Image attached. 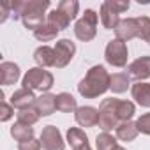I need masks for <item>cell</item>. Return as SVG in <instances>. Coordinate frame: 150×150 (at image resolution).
<instances>
[{"mask_svg": "<svg viewBox=\"0 0 150 150\" xmlns=\"http://www.w3.org/2000/svg\"><path fill=\"white\" fill-rule=\"evenodd\" d=\"M117 150H125V148H122V146H117Z\"/></svg>", "mask_w": 150, "mask_h": 150, "instance_id": "33", "label": "cell"}, {"mask_svg": "<svg viewBox=\"0 0 150 150\" xmlns=\"http://www.w3.org/2000/svg\"><path fill=\"white\" fill-rule=\"evenodd\" d=\"M18 118H20V124H25V125H32L37 122L39 118V113L34 111V110H21L18 113Z\"/></svg>", "mask_w": 150, "mask_h": 150, "instance_id": "27", "label": "cell"}, {"mask_svg": "<svg viewBox=\"0 0 150 150\" xmlns=\"http://www.w3.org/2000/svg\"><path fill=\"white\" fill-rule=\"evenodd\" d=\"M78 2H69V0H65V2H60L58 4V7L57 9H60L62 13H65L71 20L74 18V16H76V13H78Z\"/></svg>", "mask_w": 150, "mask_h": 150, "instance_id": "29", "label": "cell"}, {"mask_svg": "<svg viewBox=\"0 0 150 150\" xmlns=\"http://www.w3.org/2000/svg\"><path fill=\"white\" fill-rule=\"evenodd\" d=\"M138 35L150 44V20L148 18H139L138 20Z\"/></svg>", "mask_w": 150, "mask_h": 150, "instance_id": "28", "label": "cell"}, {"mask_svg": "<svg viewBox=\"0 0 150 150\" xmlns=\"http://www.w3.org/2000/svg\"><path fill=\"white\" fill-rule=\"evenodd\" d=\"M117 37L120 41H127V39H132L138 35V20H122L117 28Z\"/></svg>", "mask_w": 150, "mask_h": 150, "instance_id": "11", "label": "cell"}, {"mask_svg": "<svg viewBox=\"0 0 150 150\" xmlns=\"http://www.w3.org/2000/svg\"><path fill=\"white\" fill-rule=\"evenodd\" d=\"M96 27H97V14L92 11V9H87L85 11V16L76 23V37L81 39V41H90L94 39L96 35Z\"/></svg>", "mask_w": 150, "mask_h": 150, "instance_id": "4", "label": "cell"}, {"mask_svg": "<svg viewBox=\"0 0 150 150\" xmlns=\"http://www.w3.org/2000/svg\"><path fill=\"white\" fill-rule=\"evenodd\" d=\"M20 150H41V143L39 141H25V143H20Z\"/></svg>", "mask_w": 150, "mask_h": 150, "instance_id": "31", "label": "cell"}, {"mask_svg": "<svg viewBox=\"0 0 150 150\" xmlns=\"http://www.w3.org/2000/svg\"><path fill=\"white\" fill-rule=\"evenodd\" d=\"M138 134V127L136 124H131V122H124L117 127V136L122 139V141H132Z\"/></svg>", "mask_w": 150, "mask_h": 150, "instance_id": "20", "label": "cell"}, {"mask_svg": "<svg viewBox=\"0 0 150 150\" xmlns=\"http://www.w3.org/2000/svg\"><path fill=\"white\" fill-rule=\"evenodd\" d=\"M41 145L46 150H64V141L57 127L48 125L41 134Z\"/></svg>", "mask_w": 150, "mask_h": 150, "instance_id": "8", "label": "cell"}, {"mask_svg": "<svg viewBox=\"0 0 150 150\" xmlns=\"http://www.w3.org/2000/svg\"><path fill=\"white\" fill-rule=\"evenodd\" d=\"M11 134L20 141V143H25V141H30L32 136H34V131L30 125H25V124H18L11 129Z\"/></svg>", "mask_w": 150, "mask_h": 150, "instance_id": "22", "label": "cell"}, {"mask_svg": "<svg viewBox=\"0 0 150 150\" xmlns=\"http://www.w3.org/2000/svg\"><path fill=\"white\" fill-rule=\"evenodd\" d=\"M55 60H57L55 58V50H51L48 46H42V48H39L35 51V62L39 65H44V67L55 65Z\"/></svg>", "mask_w": 150, "mask_h": 150, "instance_id": "19", "label": "cell"}, {"mask_svg": "<svg viewBox=\"0 0 150 150\" xmlns=\"http://www.w3.org/2000/svg\"><path fill=\"white\" fill-rule=\"evenodd\" d=\"M127 87H129V76H127V74L118 72V74H113V76H111V80H110V88H111L113 92L122 94V92L127 90Z\"/></svg>", "mask_w": 150, "mask_h": 150, "instance_id": "21", "label": "cell"}, {"mask_svg": "<svg viewBox=\"0 0 150 150\" xmlns=\"http://www.w3.org/2000/svg\"><path fill=\"white\" fill-rule=\"evenodd\" d=\"M76 122L81 127H92L99 124V111L92 106H81L76 110Z\"/></svg>", "mask_w": 150, "mask_h": 150, "instance_id": "9", "label": "cell"}, {"mask_svg": "<svg viewBox=\"0 0 150 150\" xmlns=\"http://www.w3.org/2000/svg\"><path fill=\"white\" fill-rule=\"evenodd\" d=\"M53 85V76L48 71L42 69H30L27 76L23 78V87L25 88H37V90H50Z\"/></svg>", "mask_w": 150, "mask_h": 150, "instance_id": "3", "label": "cell"}, {"mask_svg": "<svg viewBox=\"0 0 150 150\" xmlns=\"http://www.w3.org/2000/svg\"><path fill=\"white\" fill-rule=\"evenodd\" d=\"M129 76L134 80H145L150 76V57H141L129 65Z\"/></svg>", "mask_w": 150, "mask_h": 150, "instance_id": "10", "label": "cell"}, {"mask_svg": "<svg viewBox=\"0 0 150 150\" xmlns=\"http://www.w3.org/2000/svg\"><path fill=\"white\" fill-rule=\"evenodd\" d=\"M117 115L120 120L129 122V118L134 115V104L129 101H118L117 103Z\"/></svg>", "mask_w": 150, "mask_h": 150, "instance_id": "24", "label": "cell"}, {"mask_svg": "<svg viewBox=\"0 0 150 150\" xmlns=\"http://www.w3.org/2000/svg\"><path fill=\"white\" fill-rule=\"evenodd\" d=\"M101 20H103V25L106 28H117V25L120 23L118 21V13L111 7L110 2L103 4V7H101Z\"/></svg>", "mask_w": 150, "mask_h": 150, "instance_id": "14", "label": "cell"}, {"mask_svg": "<svg viewBox=\"0 0 150 150\" xmlns=\"http://www.w3.org/2000/svg\"><path fill=\"white\" fill-rule=\"evenodd\" d=\"M32 103H35V97L28 88H21V90L14 92L13 99H11V104L14 108H20V110H27V106H30Z\"/></svg>", "mask_w": 150, "mask_h": 150, "instance_id": "13", "label": "cell"}, {"mask_svg": "<svg viewBox=\"0 0 150 150\" xmlns=\"http://www.w3.org/2000/svg\"><path fill=\"white\" fill-rule=\"evenodd\" d=\"M74 51H76V48H74V44L67 39H60L55 46V65L57 67H64L71 62Z\"/></svg>", "mask_w": 150, "mask_h": 150, "instance_id": "7", "label": "cell"}, {"mask_svg": "<svg viewBox=\"0 0 150 150\" xmlns=\"http://www.w3.org/2000/svg\"><path fill=\"white\" fill-rule=\"evenodd\" d=\"M110 76H108V72L103 65H96L88 71L87 74V78L78 85V90L81 96L85 97H97L101 94H104L110 87Z\"/></svg>", "mask_w": 150, "mask_h": 150, "instance_id": "1", "label": "cell"}, {"mask_svg": "<svg viewBox=\"0 0 150 150\" xmlns=\"http://www.w3.org/2000/svg\"><path fill=\"white\" fill-rule=\"evenodd\" d=\"M106 62L115 67H124L127 62V48L120 39L110 41L106 48Z\"/></svg>", "mask_w": 150, "mask_h": 150, "instance_id": "6", "label": "cell"}, {"mask_svg": "<svg viewBox=\"0 0 150 150\" xmlns=\"http://www.w3.org/2000/svg\"><path fill=\"white\" fill-rule=\"evenodd\" d=\"M35 108H37V113L39 115H51L55 110H57V97L55 96H50V94H46V96H42V97H39V99H35Z\"/></svg>", "mask_w": 150, "mask_h": 150, "instance_id": "15", "label": "cell"}, {"mask_svg": "<svg viewBox=\"0 0 150 150\" xmlns=\"http://www.w3.org/2000/svg\"><path fill=\"white\" fill-rule=\"evenodd\" d=\"M117 103H118V99H106L101 104V110H99V127L101 129L110 131V129L117 127V120H118Z\"/></svg>", "mask_w": 150, "mask_h": 150, "instance_id": "5", "label": "cell"}, {"mask_svg": "<svg viewBox=\"0 0 150 150\" xmlns=\"http://www.w3.org/2000/svg\"><path fill=\"white\" fill-rule=\"evenodd\" d=\"M57 28L55 27H51V25H41L34 34H35V37L39 39V41H50V39H53L55 35H57Z\"/></svg>", "mask_w": 150, "mask_h": 150, "instance_id": "26", "label": "cell"}, {"mask_svg": "<svg viewBox=\"0 0 150 150\" xmlns=\"http://www.w3.org/2000/svg\"><path fill=\"white\" fill-rule=\"evenodd\" d=\"M136 127L138 131H141L143 134H150V113H145L138 118L136 122Z\"/></svg>", "mask_w": 150, "mask_h": 150, "instance_id": "30", "label": "cell"}, {"mask_svg": "<svg viewBox=\"0 0 150 150\" xmlns=\"http://www.w3.org/2000/svg\"><path fill=\"white\" fill-rule=\"evenodd\" d=\"M96 145H97V150H117V143H115L113 136L108 132L99 134L96 139Z\"/></svg>", "mask_w": 150, "mask_h": 150, "instance_id": "25", "label": "cell"}, {"mask_svg": "<svg viewBox=\"0 0 150 150\" xmlns=\"http://www.w3.org/2000/svg\"><path fill=\"white\" fill-rule=\"evenodd\" d=\"M9 117H11V110H9V106L4 103V104H2V120H7Z\"/></svg>", "mask_w": 150, "mask_h": 150, "instance_id": "32", "label": "cell"}, {"mask_svg": "<svg viewBox=\"0 0 150 150\" xmlns=\"http://www.w3.org/2000/svg\"><path fill=\"white\" fill-rule=\"evenodd\" d=\"M132 97L145 108H150V83H136L132 87Z\"/></svg>", "mask_w": 150, "mask_h": 150, "instance_id": "16", "label": "cell"}, {"mask_svg": "<svg viewBox=\"0 0 150 150\" xmlns=\"http://www.w3.org/2000/svg\"><path fill=\"white\" fill-rule=\"evenodd\" d=\"M20 76V69L18 65L11 64V62H4L2 67H0V78H2V83L4 85H11L18 80Z\"/></svg>", "mask_w": 150, "mask_h": 150, "instance_id": "17", "label": "cell"}, {"mask_svg": "<svg viewBox=\"0 0 150 150\" xmlns=\"http://www.w3.org/2000/svg\"><path fill=\"white\" fill-rule=\"evenodd\" d=\"M69 21H71V18H69L65 13H62L60 9L51 11L50 16H48V23H50L51 27H55L57 30H64V28L69 25Z\"/></svg>", "mask_w": 150, "mask_h": 150, "instance_id": "18", "label": "cell"}, {"mask_svg": "<svg viewBox=\"0 0 150 150\" xmlns=\"http://www.w3.org/2000/svg\"><path fill=\"white\" fill-rule=\"evenodd\" d=\"M74 108H76V99H74L71 94H60L57 96V110L58 111H72Z\"/></svg>", "mask_w": 150, "mask_h": 150, "instance_id": "23", "label": "cell"}, {"mask_svg": "<svg viewBox=\"0 0 150 150\" xmlns=\"http://www.w3.org/2000/svg\"><path fill=\"white\" fill-rule=\"evenodd\" d=\"M67 139L72 150H90L88 143H87V136L80 131V129H69L67 131Z\"/></svg>", "mask_w": 150, "mask_h": 150, "instance_id": "12", "label": "cell"}, {"mask_svg": "<svg viewBox=\"0 0 150 150\" xmlns=\"http://www.w3.org/2000/svg\"><path fill=\"white\" fill-rule=\"evenodd\" d=\"M50 6V2H28V4H23V11H21V16H23V23L28 27V28H34L37 30L41 25H42V20H44V9Z\"/></svg>", "mask_w": 150, "mask_h": 150, "instance_id": "2", "label": "cell"}]
</instances>
